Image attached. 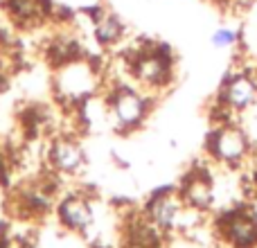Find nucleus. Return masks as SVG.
<instances>
[{"label": "nucleus", "mask_w": 257, "mask_h": 248, "mask_svg": "<svg viewBox=\"0 0 257 248\" xmlns=\"http://www.w3.org/2000/svg\"><path fill=\"white\" fill-rule=\"evenodd\" d=\"M226 239L235 248H253L257 244V217L248 210H237L223 221Z\"/></svg>", "instance_id": "1"}, {"label": "nucleus", "mask_w": 257, "mask_h": 248, "mask_svg": "<svg viewBox=\"0 0 257 248\" xmlns=\"http://www.w3.org/2000/svg\"><path fill=\"white\" fill-rule=\"evenodd\" d=\"M210 149L223 163H237L248 151V140H246L244 131H239L237 127H223L214 133Z\"/></svg>", "instance_id": "2"}, {"label": "nucleus", "mask_w": 257, "mask_h": 248, "mask_svg": "<svg viewBox=\"0 0 257 248\" xmlns=\"http://www.w3.org/2000/svg\"><path fill=\"white\" fill-rule=\"evenodd\" d=\"M59 86L66 90L72 97H81V95H88L95 86V77L93 70L84 63L77 61H68L63 66L61 75H59Z\"/></svg>", "instance_id": "3"}, {"label": "nucleus", "mask_w": 257, "mask_h": 248, "mask_svg": "<svg viewBox=\"0 0 257 248\" xmlns=\"http://www.w3.org/2000/svg\"><path fill=\"white\" fill-rule=\"evenodd\" d=\"M113 113L120 124L133 127L145 117V99L133 90H120L113 99Z\"/></svg>", "instance_id": "4"}, {"label": "nucleus", "mask_w": 257, "mask_h": 248, "mask_svg": "<svg viewBox=\"0 0 257 248\" xmlns=\"http://www.w3.org/2000/svg\"><path fill=\"white\" fill-rule=\"evenodd\" d=\"M133 70H136V77L140 81H147V84H163V81L167 79L169 63L160 52H149L138 59Z\"/></svg>", "instance_id": "5"}, {"label": "nucleus", "mask_w": 257, "mask_h": 248, "mask_svg": "<svg viewBox=\"0 0 257 248\" xmlns=\"http://www.w3.org/2000/svg\"><path fill=\"white\" fill-rule=\"evenodd\" d=\"M257 97V88L255 84L248 79V77H235L226 84V90H223V99H226L228 106L237 108V111H244L250 104L255 102Z\"/></svg>", "instance_id": "6"}, {"label": "nucleus", "mask_w": 257, "mask_h": 248, "mask_svg": "<svg viewBox=\"0 0 257 248\" xmlns=\"http://www.w3.org/2000/svg\"><path fill=\"white\" fill-rule=\"evenodd\" d=\"M183 203L178 196L174 194H163L158 196V199L151 203V217H154V221L158 223V226L163 228H172L178 223V219H181L183 214Z\"/></svg>", "instance_id": "7"}, {"label": "nucleus", "mask_w": 257, "mask_h": 248, "mask_svg": "<svg viewBox=\"0 0 257 248\" xmlns=\"http://www.w3.org/2000/svg\"><path fill=\"white\" fill-rule=\"evenodd\" d=\"M7 7L21 23H41L50 14V0H7Z\"/></svg>", "instance_id": "8"}, {"label": "nucleus", "mask_w": 257, "mask_h": 248, "mask_svg": "<svg viewBox=\"0 0 257 248\" xmlns=\"http://www.w3.org/2000/svg\"><path fill=\"white\" fill-rule=\"evenodd\" d=\"M212 185H210L208 178L203 176H194L187 181L185 185V201L190 203V208H196V210H205L210 208V203H212Z\"/></svg>", "instance_id": "9"}, {"label": "nucleus", "mask_w": 257, "mask_h": 248, "mask_svg": "<svg viewBox=\"0 0 257 248\" xmlns=\"http://www.w3.org/2000/svg\"><path fill=\"white\" fill-rule=\"evenodd\" d=\"M61 219L70 228H79L81 230V228H86L90 223L93 212H90V205L84 199H68L61 205Z\"/></svg>", "instance_id": "10"}, {"label": "nucleus", "mask_w": 257, "mask_h": 248, "mask_svg": "<svg viewBox=\"0 0 257 248\" xmlns=\"http://www.w3.org/2000/svg\"><path fill=\"white\" fill-rule=\"evenodd\" d=\"M122 32H124V27H122L120 18L113 16V14L102 12L97 18H95V36H97L99 43H104V45L115 43V41L122 36Z\"/></svg>", "instance_id": "11"}, {"label": "nucleus", "mask_w": 257, "mask_h": 248, "mask_svg": "<svg viewBox=\"0 0 257 248\" xmlns=\"http://www.w3.org/2000/svg\"><path fill=\"white\" fill-rule=\"evenodd\" d=\"M54 163L59 165L61 169H75L77 165L81 163V151L77 145H72V142H59L57 147H54Z\"/></svg>", "instance_id": "12"}, {"label": "nucleus", "mask_w": 257, "mask_h": 248, "mask_svg": "<svg viewBox=\"0 0 257 248\" xmlns=\"http://www.w3.org/2000/svg\"><path fill=\"white\" fill-rule=\"evenodd\" d=\"M237 41V34L232 30H226V27H221V30H217L212 34V43L217 45V48H228V45H232Z\"/></svg>", "instance_id": "13"}]
</instances>
